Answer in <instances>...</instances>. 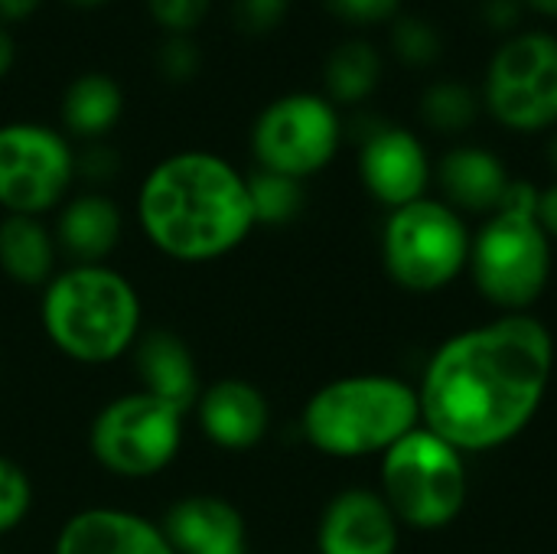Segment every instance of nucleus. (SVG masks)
<instances>
[{"mask_svg": "<svg viewBox=\"0 0 557 554\" xmlns=\"http://www.w3.org/2000/svg\"><path fill=\"white\" fill-rule=\"evenodd\" d=\"M117 167H121V160H117L114 147H108V144H101V140L85 144L82 150H75V170H78V180H88V183H91V189H95V186H101V183H108V180H114Z\"/></svg>", "mask_w": 557, "mask_h": 554, "instance_id": "31", "label": "nucleus"}, {"mask_svg": "<svg viewBox=\"0 0 557 554\" xmlns=\"http://www.w3.org/2000/svg\"><path fill=\"white\" fill-rule=\"evenodd\" d=\"M52 554H176L170 549L160 522L121 509V506H85L72 513L52 542Z\"/></svg>", "mask_w": 557, "mask_h": 554, "instance_id": "15", "label": "nucleus"}, {"mask_svg": "<svg viewBox=\"0 0 557 554\" xmlns=\"http://www.w3.org/2000/svg\"><path fill=\"white\" fill-rule=\"evenodd\" d=\"M470 232L444 199H418L392 209L382 229V264L411 294L444 291L470 261Z\"/></svg>", "mask_w": 557, "mask_h": 554, "instance_id": "7", "label": "nucleus"}, {"mask_svg": "<svg viewBox=\"0 0 557 554\" xmlns=\"http://www.w3.org/2000/svg\"><path fill=\"white\" fill-rule=\"evenodd\" d=\"M401 522L379 490L336 493L317 526V554H395Z\"/></svg>", "mask_w": 557, "mask_h": 554, "instance_id": "14", "label": "nucleus"}, {"mask_svg": "<svg viewBox=\"0 0 557 554\" xmlns=\"http://www.w3.org/2000/svg\"><path fill=\"white\" fill-rule=\"evenodd\" d=\"M379 480L395 519L414 532L447 529L467 506V454L424 424L382 454Z\"/></svg>", "mask_w": 557, "mask_h": 554, "instance_id": "5", "label": "nucleus"}, {"mask_svg": "<svg viewBox=\"0 0 557 554\" xmlns=\"http://www.w3.org/2000/svg\"><path fill=\"white\" fill-rule=\"evenodd\" d=\"M486 111L509 131H548L557 124V36L522 33L503 42L486 69Z\"/></svg>", "mask_w": 557, "mask_h": 554, "instance_id": "11", "label": "nucleus"}, {"mask_svg": "<svg viewBox=\"0 0 557 554\" xmlns=\"http://www.w3.org/2000/svg\"><path fill=\"white\" fill-rule=\"evenodd\" d=\"M42 0H0V23H16L29 20L39 10Z\"/></svg>", "mask_w": 557, "mask_h": 554, "instance_id": "34", "label": "nucleus"}, {"mask_svg": "<svg viewBox=\"0 0 557 554\" xmlns=\"http://www.w3.org/2000/svg\"><path fill=\"white\" fill-rule=\"evenodd\" d=\"M137 229L176 264H212L238 251L258 229L248 173L212 150L157 160L137 186Z\"/></svg>", "mask_w": 557, "mask_h": 554, "instance_id": "2", "label": "nucleus"}, {"mask_svg": "<svg viewBox=\"0 0 557 554\" xmlns=\"http://www.w3.org/2000/svg\"><path fill=\"white\" fill-rule=\"evenodd\" d=\"M62 268L52 229L33 216H0V271L16 287L42 291Z\"/></svg>", "mask_w": 557, "mask_h": 554, "instance_id": "20", "label": "nucleus"}, {"mask_svg": "<svg viewBox=\"0 0 557 554\" xmlns=\"http://www.w3.org/2000/svg\"><path fill=\"white\" fill-rule=\"evenodd\" d=\"M248 193H251V209H255V222L277 229V225H290L300 212H304V183L271 173V170H251L248 173Z\"/></svg>", "mask_w": 557, "mask_h": 554, "instance_id": "23", "label": "nucleus"}, {"mask_svg": "<svg viewBox=\"0 0 557 554\" xmlns=\"http://www.w3.org/2000/svg\"><path fill=\"white\" fill-rule=\"evenodd\" d=\"M343 144V121L326 95L290 91L274 98L251 124L258 170L310 180L326 170Z\"/></svg>", "mask_w": 557, "mask_h": 554, "instance_id": "10", "label": "nucleus"}, {"mask_svg": "<svg viewBox=\"0 0 557 554\" xmlns=\"http://www.w3.org/2000/svg\"><path fill=\"white\" fill-rule=\"evenodd\" d=\"M379 82H382V56L366 39L339 42L323 65V85L333 104H359L375 91Z\"/></svg>", "mask_w": 557, "mask_h": 554, "instance_id": "22", "label": "nucleus"}, {"mask_svg": "<svg viewBox=\"0 0 557 554\" xmlns=\"http://www.w3.org/2000/svg\"><path fill=\"white\" fill-rule=\"evenodd\" d=\"M212 0H147V10L157 26L170 36H189L209 13Z\"/></svg>", "mask_w": 557, "mask_h": 554, "instance_id": "27", "label": "nucleus"}, {"mask_svg": "<svg viewBox=\"0 0 557 554\" xmlns=\"http://www.w3.org/2000/svg\"><path fill=\"white\" fill-rule=\"evenodd\" d=\"M39 327L59 356L101 369L127 359L137 346L144 300L114 264H62L39 291Z\"/></svg>", "mask_w": 557, "mask_h": 554, "instance_id": "3", "label": "nucleus"}, {"mask_svg": "<svg viewBox=\"0 0 557 554\" xmlns=\"http://www.w3.org/2000/svg\"><path fill=\"white\" fill-rule=\"evenodd\" d=\"M548 160H552V167L557 170V134L552 137V144H548Z\"/></svg>", "mask_w": 557, "mask_h": 554, "instance_id": "38", "label": "nucleus"}, {"mask_svg": "<svg viewBox=\"0 0 557 554\" xmlns=\"http://www.w3.org/2000/svg\"><path fill=\"white\" fill-rule=\"evenodd\" d=\"M555 372V336L532 313H506L450 336L418 385L421 424L460 454L516 441L539 415Z\"/></svg>", "mask_w": 557, "mask_h": 554, "instance_id": "1", "label": "nucleus"}, {"mask_svg": "<svg viewBox=\"0 0 557 554\" xmlns=\"http://www.w3.org/2000/svg\"><path fill=\"white\" fill-rule=\"evenodd\" d=\"M539 222H542L545 235L557 242V183L542 189V196H539Z\"/></svg>", "mask_w": 557, "mask_h": 554, "instance_id": "33", "label": "nucleus"}, {"mask_svg": "<svg viewBox=\"0 0 557 554\" xmlns=\"http://www.w3.org/2000/svg\"><path fill=\"white\" fill-rule=\"evenodd\" d=\"M509 170L493 150L483 147H457L437 167V183L444 189V202L463 212L493 216L506 196Z\"/></svg>", "mask_w": 557, "mask_h": 554, "instance_id": "19", "label": "nucleus"}, {"mask_svg": "<svg viewBox=\"0 0 557 554\" xmlns=\"http://www.w3.org/2000/svg\"><path fill=\"white\" fill-rule=\"evenodd\" d=\"M525 7H532L535 13H545V16H555L557 20V0H522Z\"/></svg>", "mask_w": 557, "mask_h": 554, "instance_id": "36", "label": "nucleus"}, {"mask_svg": "<svg viewBox=\"0 0 557 554\" xmlns=\"http://www.w3.org/2000/svg\"><path fill=\"white\" fill-rule=\"evenodd\" d=\"M36 490L29 473L7 454H0V539L13 535L33 513Z\"/></svg>", "mask_w": 557, "mask_h": 554, "instance_id": "25", "label": "nucleus"}, {"mask_svg": "<svg viewBox=\"0 0 557 554\" xmlns=\"http://www.w3.org/2000/svg\"><path fill=\"white\" fill-rule=\"evenodd\" d=\"M186 441V411L140 389L104 402L88 424L91 460L117 480H153L170 470Z\"/></svg>", "mask_w": 557, "mask_h": 554, "instance_id": "6", "label": "nucleus"}, {"mask_svg": "<svg viewBox=\"0 0 557 554\" xmlns=\"http://www.w3.org/2000/svg\"><path fill=\"white\" fill-rule=\"evenodd\" d=\"M290 0H232V20L245 33H271L284 23Z\"/></svg>", "mask_w": 557, "mask_h": 554, "instance_id": "29", "label": "nucleus"}, {"mask_svg": "<svg viewBox=\"0 0 557 554\" xmlns=\"http://www.w3.org/2000/svg\"><path fill=\"white\" fill-rule=\"evenodd\" d=\"M392 46L398 52L401 62L408 65H434L444 52V39L441 33L421 20V16H411V13H398L395 23H392Z\"/></svg>", "mask_w": 557, "mask_h": 554, "instance_id": "26", "label": "nucleus"}, {"mask_svg": "<svg viewBox=\"0 0 557 554\" xmlns=\"http://www.w3.org/2000/svg\"><path fill=\"white\" fill-rule=\"evenodd\" d=\"M202 65V52L189 36H166L157 49V69L166 82H189Z\"/></svg>", "mask_w": 557, "mask_h": 554, "instance_id": "28", "label": "nucleus"}, {"mask_svg": "<svg viewBox=\"0 0 557 554\" xmlns=\"http://www.w3.org/2000/svg\"><path fill=\"white\" fill-rule=\"evenodd\" d=\"M480 95L463 82H434L421 95V118L441 134H460L480 118Z\"/></svg>", "mask_w": 557, "mask_h": 554, "instance_id": "24", "label": "nucleus"}, {"mask_svg": "<svg viewBox=\"0 0 557 554\" xmlns=\"http://www.w3.org/2000/svg\"><path fill=\"white\" fill-rule=\"evenodd\" d=\"M13 62H16V46H13V39H10L7 26L0 23V78L13 69Z\"/></svg>", "mask_w": 557, "mask_h": 554, "instance_id": "35", "label": "nucleus"}, {"mask_svg": "<svg viewBox=\"0 0 557 554\" xmlns=\"http://www.w3.org/2000/svg\"><path fill=\"white\" fill-rule=\"evenodd\" d=\"M326 10L352 26L388 23L401 13V0H326Z\"/></svg>", "mask_w": 557, "mask_h": 554, "instance_id": "30", "label": "nucleus"}, {"mask_svg": "<svg viewBox=\"0 0 557 554\" xmlns=\"http://www.w3.org/2000/svg\"><path fill=\"white\" fill-rule=\"evenodd\" d=\"M199 434L225 454H248L264 444L271 431L268 395L248 379H215L202 385L193 411Z\"/></svg>", "mask_w": 557, "mask_h": 554, "instance_id": "13", "label": "nucleus"}, {"mask_svg": "<svg viewBox=\"0 0 557 554\" xmlns=\"http://www.w3.org/2000/svg\"><path fill=\"white\" fill-rule=\"evenodd\" d=\"M69 3H72V7H85V10H88V7H101V3H108V0H69Z\"/></svg>", "mask_w": 557, "mask_h": 554, "instance_id": "37", "label": "nucleus"}, {"mask_svg": "<svg viewBox=\"0 0 557 554\" xmlns=\"http://www.w3.org/2000/svg\"><path fill=\"white\" fill-rule=\"evenodd\" d=\"M483 20L493 29H512L522 20V0H486L483 3Z\"/></svg>", "mask_w": 557, "mask_h": 554, "instance_id": "32", "label": "nucleus"}, {"mask_svg": "<svg viewBox=\"0 0 557 554\" xmlns=\"http://www.w3.org/2000/svg\"><path fill=\"white\" fill-rule=\"evenodd\" d=\"M78 180L72 140L39 121L0 124V209L3 216L46 219Z\"/></svg>", "mask_w": 557, "mask_h": 554, "instance_id": "9", "label": "nucleus"}, {"mask_svg": "<svg viewBox=\"0 0 557 554\" xmlns=\"http://www.w3.org/2000/svg\"><path fill=\"white\" fill-rule=\"evenodd\" d=\"M176 554H248V526L242 509L219 493L180 496L160 519Z\"/></svg>", "mask_w": 557, "mask_h": 554, "instance_id": "16", "label": "nucleus"}, {"mask_svg": "<svg viewBox=\"0 0 557 554\" xmlns=\"http://www.w3.org/2000/svg\"><path fill=\"white\" fill-rule=\"evenodd\" d=\"M359 176L375 202L401 209L424 199V189L431 183V160L418 134L392 124H375L359 147Z\"/></svg>", "mask_w": 557, "mask_h": 554, "instance_id": "12", "label": "nucleus"}, {"mask_svg": "<svg viewBox=\"0 0 557 554\" xmlns=\"http://www.w3.org/2000/svg\"><path fill=\"white\" fill-rule=\"evenodd\" d=\"M307 444L333 460L382 457L421 428L418 389L395 376L359 372L320 385L300 415Z\"/></svg>", "mask_w": 557, "mask_h": 554, "instance_id": "4", "label": "nucleus"}, {"mask_svg": "<svg viewBox=\"0 0 557 554\" xmlns=\"http://www.w3.org/2000/svg\"><path fill=\"white\" fill-rule=\"evenodd\" d=\"M52 238L65 264H108L124 238V212L101 189L72 193L55 209Z\"/></svg>", "mask_w": 557, "mask_h": 554, "instance_id": "17", "label": "nucleus"}, {"mask_svg": "<svg viewBox=\"0 0 557 554\" xmlns=\"http://www.w3.org/2000/svg\"><path fill=\"white\" fill-rule=\"evenodd\" d=\"M476 291L506 313H529L552 278V238L539 216L493 212L470 238L467 261Z\"/></svg>", "mask_w": 557, "mask_h": 554, "instance_id": "8", "label": "nucleus"}, {"mask_svg": "<svg viewBox=\"0 0 557 554\" xmlns=\"http://www.w3.org/2000/svg\"><path fill=\"white\" fill-rule=\"evenodd\" d=\"M0 554H3V552H0Z\"/></svg>", "mask_w": 557, "mask_h": 554, "instance_id": "39", "label": "nucleus"}, {"mask_svg": "<svg viewBox=\"0 0 557 554\" xmlns=\"http://www.w3.org/2000/svg\"><path fill=\"white\" fill-rule=\"evenodd\" d=\"M127 359L134 366L140 392L157 395V398L183 408L186 415L193 411V405H196L206 382L199 379L196 356H193L189 343L180 333H173V330H144Z\"/></svg>", "mask_w": 557, "mask_h": 554, "instance_id": "18", "label": "nucleus"}, {"mask_svg": "<svg viewBox=\"0 0 557 554\" xmlns=\"http://www.w3.org/2000/svg\"><path fill=\"white\" fill-rule=\"evenodd\" d=\"M124 114V91L121 85L104 72H85L69 82L62 95V124L69 137H78L85 144L101 140L117 127Z\"/></svg>", "mask_w": 557, "mask_h": 554, "instance_id": "21", "label": "nucleus"}]
</instances>
